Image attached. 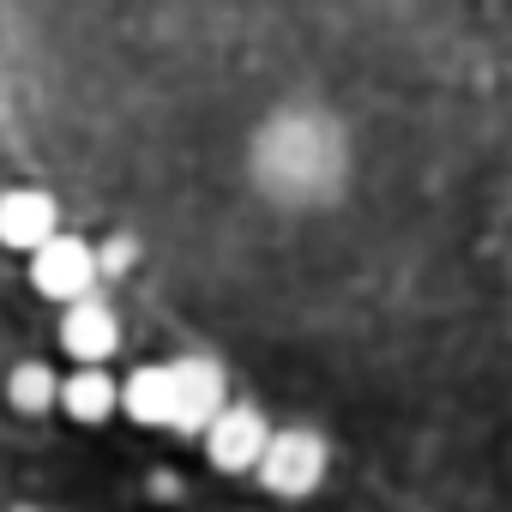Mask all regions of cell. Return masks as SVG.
<instances>
[{
    "instance_id": "1",
    "label": "cell",
    "mask_w": 512,
    "mask_h": 512,
    "mask_svg": "<svg viewBox=\"0 0 512 512\" xmlns=\"http://www.w3.org/2000/svg\"><path fill=\"white\" fill-rule=\"evenodd\" d=\"M326 464H332V446L314 428H278L260 470H253V482H260L272 500H308L326 482Z\"/></svg>"
},
{
    "instance_id": "2",
    "label": "cell",
    "mask_w": 512,
    "mask_h": 512,
    "mask_svg": "<svg viewBox=\"0 0 512 512\" xmlns=\"http://www.w3.org/2000/svg\"><path fill=\"white\" fill-rule=\"evenodd\" d=\"M25 272H31V290H37L43 302H61V308L97 296V284H103L97 247H91L85 235H73V229H61L49 247H37L31 260H25Z\"/></svg>"
},
{
    "instance_id": "3",
    "label": "cell",
    "mask_w": 512,
    "mask_h": 512,
    "mask_svg": "<svg viewBox=\"0 0 512 512\" xmlns=\"http://www.w3.org/2000/svg\"><path fill=\"white\" fill-rule=\"evenodd\" d=\"M272 422H266V410L260 404H247V398H229V410L199 434V446H205V464L211 470H223V476H253L260 470V458H266V446H272Z\"/></svg>"
},
{
    "instance_id": "4",
    "label": "cell",
    "mask_w": 512,
    "mask_h": 512,
    "mask_svg": "<svg viewBox=\"0 0 512 512\" xmlns=\"http://www.w3.org/2000/svg\"><path fill=\"white\" fill-rule=\"evenodd\" d=\"M169 374H175V428H169V434L193 440V434H205V428L229 410V374H223V362L205 356V350L169 356Z\"/></svg>"
},
{
    "instance_id": "5",
    "label": "cell",
    "mask_w": 512,
    "mask_h": 512,
    "mask_svg": "<svg viewBox=\"0 0 512 512\" xmlns=\"http://www.w3.org/2000/svg\"><path fill=\"white\" fill-rule=\"evenodd\" d=\"M55 338H61V350L73 356V368H109V356L121 350V314H115L103 296H85V302L61 308Z\"/></svg>"
},
{
    "instance_id": "6",
    "label": "cell",
    "mask_w": 512,
    "mask_h": 512,
    "mask_svg": "<svg viewBox=\"0 0 512 512\" xmlns=\"http://www.w3.org/2000/svg\"><path fill=\"white\" fill-rule=\"evenodd\" d=\"M61 235V205H55V193H43V187H7L0 193V247H13V253H31L37 247H49Z\"/></svg>"
},
{
    "instance_id": "7",
    "label": "cell",
    "mask_w": 512,
    "mask_h": 512,
    "mask_svg": "<svg viewBox=\"0 0 512 512\" xmlns=\"http://www.w3.org/2000/svg\"><path fill=\"white\" fill-rule=\"evenodd\" d=\"M121 416L139 428H175V374L169 362H139L121 380Z\"/></svg>"
},
{
    "instance_id": "8",
    "label": "cell",
    "mask_w": 512,
    "mask_h": 512,
    "mask_svg": "<svg viewBox=\"0 0 512 512\" xmlns=\"http://www.w3.org/2000/svg\"><path fill=\"white\" fill-rule=\"evenodd\" d=\"M121 410V380L109 368H73L61 374V416L79 428H103Z\"/></svg>"
},
{
    "instance_id": "9",
    "label": "cell",
    "mask_w": 512,
    "mask_h": 512,
    "mask_svg": "<svg viewBox=\"0 0 512 512\" xmlns=\"http://www.w3.org/2000/svg\"><path fill=\"white\" fill-rule=\"evenodd\" d=\"M0 398H7L19 416H49V410H61V368L49 356H25V362L7 368Z\"/></svg>"
}]
</instances>
